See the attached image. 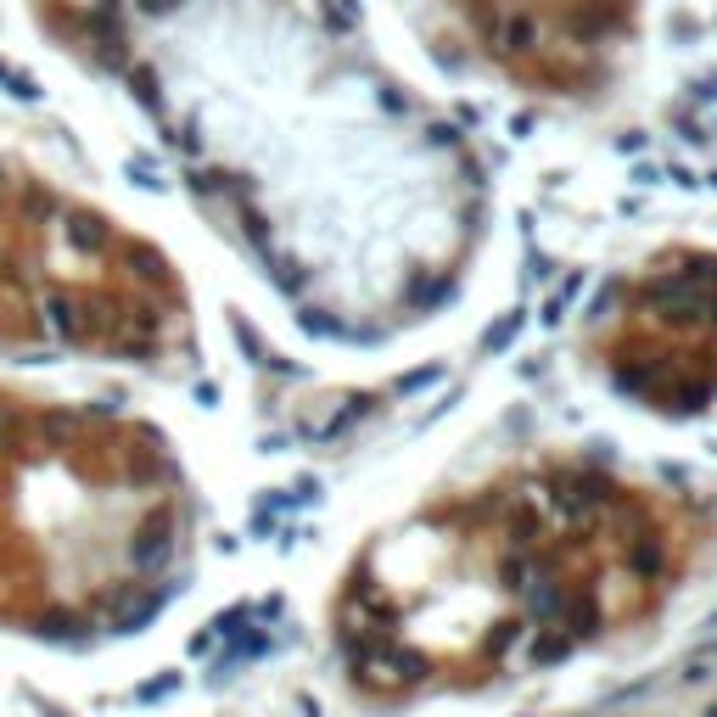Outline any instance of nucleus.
<instances>
[{"instance_id":"obj_1","label":"nucleus","mask_w":717,"mask_h":717,"mask_svg":"<svg viewBox=\"0 0 717 717\" xmlns=\"http://www.w3.org/2000/svg\"><path fill=\"white\" fill-rule=\"evenodd\" d=\"M180 549V471L152 426L0 381V633L118 639L163 605Z\"/></svg>"},{"instance_id":"obj_2","label":"nucleus","mask_w":717,"mask_h":717,"mask_svg":"<svg viewBox=\"0 0 717 717\" xmlns=\"http://www.w3.org/2000/svg\"><path fill=\"white\" fill-rule=\"evenodd\" d=\"M180 314L157 247L0 152V359L157 365Z\"/></svg>"},{"instance_id":"obj_3","label":"nucleus","mask_w":717,"mask_h":717,"mask_svg":"<svg viewBox=\"0 0 717 717\" xmlns=\"http://www.w3.org/2000/svg\"><path fill=\"white\" fill-rule=\"evenodd\" d=\"M701 661H717V633H712V639H706V645H701V656H695V667H701Z\"/></svg>"}]
</instances>
